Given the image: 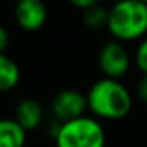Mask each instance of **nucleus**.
Returning <instances> with one entry per match:
<instances>
[{
    "instance_id": "nucleus-4",
    "label": "nucleus",
    "mask_w": 147,
    "mask_h": 147,
    "mask_svg": "<svg viewBox=\"0 0 147 147\" xmlns=\"http://www.w3.org/2000/svg\"><path fill=\"white\" fill-rule=\"evenodd\" d=\"M131 65V59L127 48L120 41H108L103 45L98 52V67L105 78L109 79H120L128 73Z\"/></svg>"
},
{
    "instance_id": "nucleus-6",
    "label": "nucleus",
    "mask_w": 147,
    "mask_h": 147,
    "mask_svg": "<svg viewBox=\"0 0 147 147\" xmlns=\"http://www.w3.org/2000/svg\"><path fill=\"white\" fill-rule=\"evenodd\" d=\"M14 21L26 32H38L48 21V8L43 0H18Z\"/></svg>"
},
{
    "instance_id": "nucleus-10",
    "label": "nucleus",
    "mask_w": 147,
    "mask_h": 147,
    "mask_svg": "<svg viewBox=\"0 0 147 147\" xmlns=\"http://www.w3.org/2000/svg\"><path fill=\"white\" fill-rule=\"evenodd\" d=\"M108 16H109V10H106L101 5H95V7L82 11L84 24L92 30L106 29L108 27Z\"/></svg>"
},
{
    "instance_id": "nucleus-15",
    "label": "nucleus",
    "mask_w": 147,
    "mask_h": 147,
    "mask_svg": "<svg viewBox=\"0 0 147 147\" xmlns=\"http://www.w3.org/2000/svg\"><path fill=\"white\" fill-rule=\"evenodd\" d=\"M111 2H112V5H114V3H119V2H123V0H111Z\"/></svg>"
},
{
    "instance_id": "nucleus-1",
    "label": "nucleus",
    "mask_w": 147,
    "mask_h": 147,
    "mask_svg": "<svg viewBox=\"0 0 147 147\" xmlns=\"http://www.w3.org/2000/svg\"><path fill=\"white\" fill-rule=\"evenodd\" d=\"M87 96V108L96 119L120 120L131 112L133 96L125 84L117 79L103 78L92 84Z\"/></svg>"
},
{
    "instance_id": "nucleus-2",
    "label": "nucleus",
    "mask_w": 147,
    "mask_h": 147,
    "mask_svg": "<svg viewBox=\"0 0 147 147\" xmlns=\"http://www.w3.org/2000/svg\"><path fill=\"white\" fill-rule=\"evenodd\" d=\"M108 32L115 41H134L147 36V5L141 0H123L109 8Z\"/></svg>"
},
{
    "instance_id": "nucleus-5",
    "label": "nucleus",
    "mask_w": 147,
    "mask_h": 147,
    "mask_svg": "<svg viewBox=\"0 0 147 147\" xmlns=\"http://www.w3.org/2000/svg\"><path fill=\"white\" fill-rule=\"evenodd\" d=\"M87 109V96L74 89H65L59 92L51 103L52 115L59 123L82 117Z\"/></svg>"
},
{
    "instance_id": "nucleus-7",
    "label": "nucleus",
    "mask_w": 147,
    "mask_h": 147,
    "mask_svg": "<svg viewBox=\"0 0 147 147\" xmlns=\"http://www.w3.org/2000/svg\"><path fill=\"white\" fill-rule=\"evenodd\" d=\"M14 120L26 131H33L41 125L45 119L43 105L35 98H24L16 105L14 109Z\"/></svg>"
},
{
    "instance_id": "nucleus-8",
    "label": "nucleus",
    "mask_w": 147,
    "mask_h": 147,
    "mask_svg": "<svg viewBox=\"0 0 147 147\" xmlns=\"http://www.w3.org/2000/svg\"><path fill=\"white\" fill-rule=\"evenodd\" d=\"M27 131L14 119H0V147H24Z\"/></svg>"
},
{
    "instance_id": "nucleus-13",
    "label": "nucleus",
    "mask_w": 147,
    "mask_h": 147,
    "mask_svg": "<svg viewBox=\"0 0 147 147\" xmlns=\"http://www.w3.org/2000/svg\"><path fill=\"white\" fill-rule=\"evenodd\" d=\"M68 2H70L73 7L79 8V10H82V11L95 7V5H100V0H68Z\"/></svg>"
},
{
    "instance_id": "nucleus-16",
    "label": "nucleus",
    "mask_w": 147,
    "mask_h": 147,
    "mask_svg": "<svg viewBox=\"0 0 147 147\" xmlns=\"http://www.w3.org/2000/svg\"><path fill=\"white\" fill-rule=\"evenodd\" d=\"M141 2H142V3H146V5H147V0H141Z\"/></svg>"
},
{
    "instance_id": "nucleus-9",
    "label": "nucleus",
    "mask_w": 147,
    "mask_h": 147,
    "mask_svg": "<svg viewBox=\"0 0 147 147\" xmlns=\"http://www.w3.org/2000/svg\"><path fill=\"white\" fill-rule=\"evenodd\" d=\"M21 81V68L7 54H0V93L10 92Z\"/></svg>"
},
{
    "instance_id": "nucleus-12",
    "label": "nucleus",
    "mask_w": 147,
    "mask_h": 147,
    "mask_svg": "<svg viewBox=\"0 0 147 147\" xmlns=\"http://www.w3.org/2000/svg\"><path fill=\"white\" fill-rule=\"evenodd\" d=\"M136 96L142 103H147V74H142L136 84Z\"/></svg>"
},
{
    "instance_id": "nucleus-3",
    "label": "nucleus",
    "mask_w": 147,
    "mask_h": 147,
    "mask_svg": "<svg viewBox=\"0 0 147 147\" xmlns=\"http://www.w3.org/2000/svg\"><path fill=\"white\" fill-rule=\"evenodd\" d=\"M55 147H105L106 133L100 120L82 115L79 119L57 123L52 131Z\"/></svg>"
},
{
    "instance_id": "nucleus-14",
    "label": "nucleus",
    "mask_w": 147,
    "mask_h": 147,
    "mask_svg": "<svg viewBox=\"0 0 147 147\" xmlns=\"http://www.w3.org/2000/svg\"><path fill=\"white\" fill-rule=\"evenodd\" d=\"M8 46H10V33L3 26H0V54H5Z\"/></svg>"
},
{
    "instance_id": "nucleus-11",
    "label": "nucleus",
    "mask_w": 147,
    "mask_h": 147,
    "mask_svg": "<svg viewBox=\"0 0 147 147\" xmlns=\"http://www.w3.org/2000/svg\"><path fill=\"white\" fill-rule=\"evenodd\" d=\"M134 62L141 73L147 74V36L141 40L138 45L136 52H134Z\"/></svg>"
}]
</instances>
